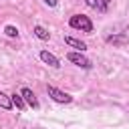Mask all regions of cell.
I'll list each match as a JSON object with an SVG mask.
<instances>
[{"instance_id":"cell-1","label":"cell","mask_w":129,"mask_h":129,"mask_svg":"<svg viewBox=\"0 0 129 129\" xmlns=\"http://www.w3.org/2000/svg\"><path fill=\"white\" fill-rule=\"evenodd\" d=\"M69 26L75 30H81V32H93V22L85 14H73L69 18Z\"/></svg>"},{"instance_id":"cell-2","label":"cell","mask_w":129,"mask_h":129,"mask_svg":"<svg viewBox=\"0 0 129 129\" xmlns=\"http://www.w3.org/2000/svg\"><path fill=\"white\" fill-rule=\"evenodd\" d=\"M46 93H48V97H50L52 101L62 103V105H67V103H71V101H73V97H71L69 93H64V91H60V89H56V87H52V85H48V87H46Z\"/></svg>"},{"instance_id":"cell-3","label":"cell","mask_w":129,"mask_h":129,"mask_svg":"<svg viewBox=\"0 0 129 129\" xmlns=\"http://www.w3.org/2000/svg\"><path fill=\"white\" fill-rule=\"evenodd\" d=\"M67 58L73 62V64H77V67H81V69H91L93 64H91V60L79 50V52H75V50H71L69 54H67Z\"/></svg>"},{"instance_id":"cell-4","label":"cell","mask_w":129,"mask_h":129,"mask_svg":"<svg viewBox=\"0 0 129 129\" xmlns=\"http://www.w3.org/2000/svg\"><path fill=\"white\" fill-rule=\"evenodd\" d=\"M105 40H107V44L125 46V44H129V28H125V30H123V32H119V34H109Z\"/></svg>"},{"instance_id":"cell-5","label":"cell","mask_w":129,"mask_h":129,"mask_svg":"<svg viewBox=\"0 0 129 129\" xmlns=\"http://www.w3.org/2000/svg\"><path fill=\"white\" fill-rule=\"evenodd\" d=\"M20 95H22V99H24V103H26L28 107H32V109H38V99H36V95L32 93V89H28V87H22V89H20Z\"/></svg>"},{"instance_id":"cell-6","label":"cell","mask_w":129,"mask_h":129,"mask_svg":"<svg viewBox=\"0 0 129 129\" xmlns=\"http://www.w3.org/2000/svg\"><path fill=\"white\" fill-rule=\"evenodd\" d=\"M38 56H40V60H42V62H46L48 67H54V69H56V67H60V60H58L52 52H48V50H40V54H38Z\"/></svg>"},{"instance_id":"cell-7","label":"cell","mask_w":129,"mask_h":129,"mask_svg":"<svg viewBox=\"0 0 129 129\" xmlns=\"http://www.w3.org/2000/svg\"><path fill=\"white\" fill-rule=\"evenodd\" d=\"M85 2L89 8H93L97 12H107V8H109V0H85Z\"/></svg>"},{"instance_id":"cell-8","label":"cell","mask_w":129,"mask_h":129,"mask_svg":"<svg viewBox=\"0 0 129 129\" xmlns=\"http://www.w3.org/2000/svg\"><path fill=\"white\" fill-rule=\"evenodd\" d=\"M64 42H67L69 46H73V48H79L81 52H83V50H87V44H85L83 40H79V38H73V36H64Z\"/></svg>"},{"instance_id":"cell-9","label":"cell","mask_w":129,"mask_h":129,"mask_svg":"<svg viewBox=\"0 0 129 129\" xmlns=\"http://www.w3.org/2000/svg\"><path fill=\"white\" fill-rule=\"evenodd\" d=\"M32 32H34V36L40 38V40H48V38H50V32H48L44 26H40V24H36V26L32 28Z\"/></svg>"},{"instance_id":"cell-10","label":"cell","mask_w":129,"mask_h":129,"mask_svg":"<svg viewBox=\"0 0 129 129\" xmlns=\"http://www.w3.org/2000/svg\"><path fill=\"white\" fill-rule=\"evenodd\" d=\"M10 99H12V105H14L18 111H24V109H26V103H24V99H22V95H20V93H14Z\"/></svg>"},{"instance_id":"cell-11","label":"cell","mask_w":129,"mask_h":129,"mask_svg":"<svg viewBox=\"0 0 129 129\" xmlns=\"http://www.w3.org/2000/svg\"><path fill=\"white\" fill-rule=\"evenodd\" d=\"M0 107L6 109V111H10V109L14 107V105H12V99H10L6 93H2V91H0Z\"/></svg>"},{"instance_id":"cell-12","label":"cell","mask_w":129,"mask_h":129,"mask_svg":"<svg viewBox=\"0 0 129 129\" xmlns=\"http://www.w3.org/2000/svg\"><path fill=\"white\" fill-rule=\"evenodd\" d=\"M4 32H6V36H10V38H18V28L12 26V24L4 26Z\"/></svg>"},{"instance_id":"cell-13","label":"cell","mask_w":129,"mask_h":129,"mask_svg":"<svg viewBox=\"0 0 129 129\" xmlns=\"http://www.w3.org/2000/svg\"><path fill=\"white\" fill-rule=\"evenodd\" d=\"M42 2H44V4H48L50 8H54V6L58 4V0H42Z\"/></svg>"}]
</instances>
